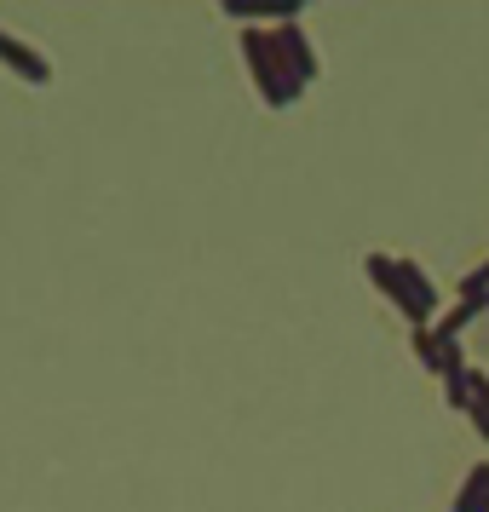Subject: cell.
Returning <instances> with one entry per match:
<instances>
[{"instance_id": "1", "label": "cell", "mask_w": 489, "mask_h": 512, "mask_svg": "<svg viewBox=\"0 0 489 512\" xmlns=\"http://www.w3.org/2000/svg\"><path fill=\"white\" fill-rule=\"evenodd\" d=\"M363 271H369V282L386 294V300L409 317L415 328H432L438 323V288H432V277L420 271L415 259H392V254H369L363 259Z\"/></svg>"}, {"instance_id": "2", "label": "cell", "mask_w": 489, "mask_h": 512, "mask_svg": "<svg viewBox=\"0 0 489 512\" xmlns=\"http://www.w3.org/2000/svg\"><path fill=\"white\" fill-rule=\"evenodd\" d=\"M242 64H248V75H254L259 98L271 104V110H288V104H300V81L288 75V64H282L277 52V35L271 29H242Z\"/></svg>"}, {"instance_id": "3", "label": "cell", "mask_w": 489, "mask_h": 512, "mask_svg": "<svg viewBox=\"0 0 489 512\" xmlns=\"http://www.w3.org/2000/svg\"><path fill=\"white\" fill-rule=\"evenodd\" d=\"M271 35H277V52H282V64H288V75H294L300 87H311L323 64H317V47H311V35L300 29V18H288V24H277Z\"/></svg>"}, {"instance_id": "4", "label": "cell", "mask_w": 489, "mask_h": 512, "mask_svg": "<svg viewBox=\"0 0 489 512\" xmlns=\"http://www.w3.org/2000/svg\"><path fill=\"white\" fill-rule=\"evenodd\" d=\"M0 64H6V70H18L24 81H35V87H47V81H52V64L29 47V41H18L12 29H0Z\"/></svg>"}, {"instance_id": "5", "label": "cell", "mask_w": 489, "mask_h": 512, "mask_svg": "<svg viewBox=\"0 0 489 512\" xmlns=\"http://www.w3.org/2000/svg\"><path fill=\"white\" fill-rule=\"evenodd\" d=\"M455 512H489V461H478L466 472L461 495H455Z\"/></svg>"}, {"instance_id": "6", "label": "cell", "mask_w": 489, "mask_h": 512, "mask_svg": "<svg viewBox=\"0 0 489 512\" xmlns=\"http://www.w3.org/2000/svg\"><path fill=\"white\" fill-rule=\"evenodd\" d=\"M472 317H478V305L455 300V305H449V311L438 317V323H432V334H438V340H461V328L472 323Z\"/></svg>"}, {"instance_id": "7", "label": "cell", "mask_w": 489, "mask_h": 512, "mask_svg": "<svg viewBox=\"0 0 489 512\" xmlns=\"http://www.w3.org/2000/svg\"><path fill=\"white\" fill-rule=\"evenodd\" d=\"M466 415L478 426V438L489 443V374H478V369H472V409H466Z\"/></svg>"}, {"instance_id": "8", "label": "cell", "mask_w": 489, "mask_h": 512, "mask_svg": "<svg viewBox=\"0 0 489 512\" xmlns=\"http://www.w3.org/2000/svg\"><path fill=\"white\" fill-rule=\"evenodd\" d=\"M443 403L449 409H472V369H455V374H443Z\"/></svg>"}, {"instance_id": "9", "label": "cell", "mask_w": 489, "mask_h": 512, "mask_svg": "<svg viewBox=\"0 0 489 512\" xmlns=\"http://www.w3.org/2000/svg\"><path fill=\"white\" fill-rule=\"evenodd\" d=\"M415 357L432 369V357H438V334H432V328H415Z\"/></svg>"}]
</instances>
